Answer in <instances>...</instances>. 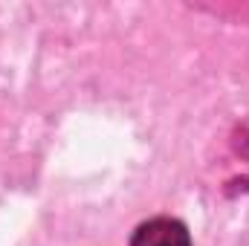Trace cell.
<instances>
[{"instance_id": "6da1fadb", "label": "cell", "mask_w": 249, "mask_h": 246, "mask_svg": "<svg viewBox=\"0 0 249 246\" xmlns=\"http://www.w3.org/2000/svg\"><path fill=\"white\" fill-rule=\"evenodd\" d=\"M130 246H191V238H188V229L180 220L154 217L133 232Z\"/></svg>"}]
</instances>
